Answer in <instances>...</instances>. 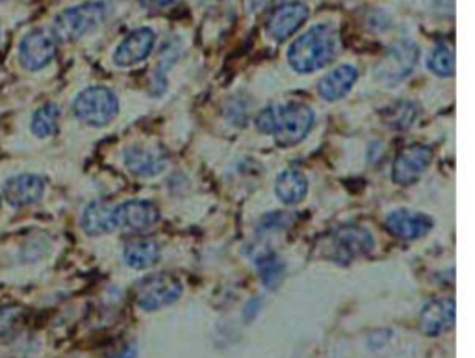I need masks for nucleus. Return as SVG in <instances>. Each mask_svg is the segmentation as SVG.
<instances>
[{
	"instance_id": "6",
	"label": "nucleus",
	"mask_w": 475,
	"mask_h": 358,
	"mask_svg": "<svg viewBox=\"0 0 475 358\" xmlns=\"http://www.w3.org/2000/svg\"><path fill=\"white\" fill-rule=\"evenodd\" d=\"M374 249V236L360 227H340L329 236L327 259L347 264Z\"/></svg>"
},
{
	"instance_id": "5",
	"label": "nucleus",
	"mask_w": 475,
	"mask_h": 358,
	"mask_svg": "<svg viewBox=\"0 0 475 358\" xmlns=\"http://www.w3.org/2000/svg\"><path fill=\"white\" fill-rule=\"evenodd\" d=\"M418 58L419 48L414 41H399L388 48L387 56L377 64L376 77L387 86H396L414 71Z\"/></svg>"
},
{
	"instance_id": "13",
	"label": "nucleus",
	"mask_w": 475,
	"mask_h": 358,
	"mask_svg": "<svg viewBox=\"0 0 475 358\" xmlns=\"http://www.w3.org/2000/svg\"><path fill=\"white\" fill-rule=\"evenodd\" d=\"M455 299L442 297L428 302L419 314V331L426 336H440L448 332L455 323Z\"/></svg>"
},
{
	"instance_id": "17",
	"label": "nucleus",
	"mask_w": 475,
	"mask_h": 358,
	"mask_svg": "<svg viewBox=\"0 0 475 358\" xmlns=\"http://www.w3.org/2000/svg\"><path fill=\"white\" fill-rule=\"evenodd\" d=\"M82 229L88 236H102L114 232L118 229L116 209H112L104 200L89 202L82 214Z\"/></svg>"
},
{
	"instance_id": "27",
	"label": "nucleus",
	"mask_w": 475,
	"mask_h": 358,
	"mask_svg": "<svg viewBox=\"0 0 475 358\" xmlns=\"http://www.w3.org/2000/svg\"><path fill=\"white\" fill-rule=\"evenodd\" d=\"M275 112L277 108L270 107V108H263L258 116H256V128L262 134H274L275 128Z\"/></svg>"
},
{
	"instance_id": "26",
	"label": "nucleus",
	"mask_w": 475,
	"mask_h": 358,
	"mask_svg": "<svg viewBox=\"0 0 475 358\" xmlns=\"http://www.w3.org/2000/svg\"><path fill=\"white\" fill-rule=\"evenodd\" d=\"M292 216L286 212H275L262 220L260 223V232H274V230H283L292 223Z\"/></svg>"
},
{
	"instance_id": "28",
	"label": "nucleus",
	"mask_w": 475,
	"mask_h": 358,
	"mask_svg": "<svg viewBox=\"0 0 475 358\" xmlns=\"http://www.w3.org/2000/svg\"><path fill=\"white\" fill-rule=\"evenodd\" d=\"M108 358H138V347L134 343H129L123 349L112 353Z\"/></svg>"
},
{
	"instance_id": "14",
	"label": "nucleus",
	"mask_w": 475,
	"mask_h": 358,
	"mask_svg": "<svg viewBox=\"0 0 475 358\" xmlns=\"http://www.w3.org/2000/svg\"><path fill=\"white\" fill-rule=\"evenodd\" d=\"M158 221H160V210H158L152 202L149 200H127L121 207L116 209V223L118 227L143 232L152 229Z\"/></svg>"
},
{
	"instance_id": "22",
	"label": "nucleus",
	"mask_w": 475,
	"mask_h": 358,
	"mask_svg": "<svg viewBox=\"0 0 475 358\" xmlns=\"http://www.w3.org/2000/svg\"><path fill=\"white\" fill-rule=\"evenodd\" d=\"M60 123V108L57 105L41 107L32 118V132L37 138H48L57 134Z\"/></svg>"
},
{
	"instance_id": "10",
	"label": "nucleus",
	"mask_w": 475,
	"mask_h": 358,
	"mask_svg": "<svg viewBox=\"0 0 475 358\" xmlns=\"http://www.w3.org/2000/svg\"><path fill=\"white\" fill-rule=\"evenodd\" d=\"M308 14L310 12L303 3H286L270 14L266 32L272 39L283 43L306 23Z\"/></svg>"
},
{
	"instance_id": "8",
	"label": "nucleus",
	"mask_w": 475,
	"mask_h": 358,
	"mask_svg": "<svg viewBox=\"0 0 475 358\" xmlns=\"http://www.w3.org/2000/svg\"><path fill=\"white\" fill-rule=\"evenodd\" d=\"M433 162V148L428 145H410L403 148L392 166V179L399 186H410L419 180Z\"/></svg>"
},
{
	"instance_id": "1",
	"label": "nucleus",
	"mask_w": 475,
	"mask_h": 358,
	"mask_svg": "<svg viewBox=\"0 0 475 358\" xmlns=\"http://www.w3.org/2000/svg\"><path fill=\"white\" fill-rule=\"evenodd\" d=\"M338 37L331 25H315L301 34L288 48V64L301 75L324 69L336 56Z\"/></svg>"
},
{
	"instance_id": "11",
	"label": "nucleus",
	"mask_w": 475,
	"mask_h": 358,
	"mask_svg": "<svg viewBox=\"0 0 475 358\" xmlns=\"http://www.w3.org/2000/svg\"><path fill=\"white\" fill-rule=\"evenodd\" d=\"M125 164L138 177H156L166 171L168 155L162 147L132 145L125 150Z\"/></svg>"
},
{
	"instance_id": "25",
	"label": "nucleus",
	"mask_w": 475,
	"mask_h": 358,
	"mask_svg": "<svg viewBox=\"0 0 475 358\" xmlns=\"http://www.w3.org/2000/svg\"><path fill=\"white\" fill-rule=\"evenodd\" d=\"M23 322V309L15 304L0 306V338L15 332L19 323Z\"/></svg>"
},
{
	"instance_id": "16",
	"label": "nucleus",
	"mask_w": 475,
	"mask_h": 358,
	"mask_svg": "<svg viewBox=\"0 0 475 358\" xmlns=\"http://www.w3.org/2000/svg\"><path fill=\"white\" fill-rule=\"evenodd\" d=\"M45 193V182L37 175H17L5 184V197L12 207L23 209L37 202Z\"/></svg>"
},
{
	"instance_id": "21",
	"label": "nucleus",
	"mask_w": 475,
	"mask_h": 358,
	"mask_svg": "<svg viewBox=\"0 0 475 358\" xmlns=\"http://www.w3.org/2000/svg\"><path fill=\"white\" fill-rule=\"evenodd\" d=\"M418 105L410 100H398L390 105L387 110H383L385 123L394 130H408L416 119H418Z\"/></svg>"
},
{
	"instance_id": "12",
	"label": "nucleus",
	"mask_w": 475,
	"mask_h": 358,
	"mask_svg": "<svg viewBox=\"0 0 475 358\" xmlns=\"http://www.w3.org/2000/svg\"><path fill=\"white\" fill-rule=\"evenodd\" d=\"M156 43V34L150 28H138L130 32L116 48L114 62L119 67H132L149 58Z\"/></svg>"
},
{
	"instance_id": "9",
	"label": "nucleus",
	"mask_w": 475,
	"mask_h": 358,
	"mask_svg": "<svg viewBox=\"0 0 475 358\" xmlns=\"http://www.w3.org/2000/svg\"><path fill=\"white\" fill-rule=\"evenodd\" d=\"M21 64L28 71H39L57 58V37L46 30L26 34L19 46Z\"/></svg>"
},
{
	"instance_id": "15",
	"label": "nucleus",
	"mask_w": 475,
	"mask_h": 358,
	"mask_svg": "<svg viewBox=\"0 0 475 358\" xmlns=\"http://www.w3.org/2000/svg\"><path fill=\"white\" fill-rule=\"evenodd\" d=\"M435 221L428 214L421 212H410V210H394L387 218V229L401 240H418L424 238L431 229Z\"/></svg>"
},
{
	"instance_id": "23",
	"label": "nucleus",
	"mask_w": 475,
	"mask_h": 358,
	"mask_svg": "<svg viewBox=\"0 0 475 358\" xmlns=\"http://www.w3.org/2000/svg\"><path fill=\"white\" fill-rule=\"evenodd\" d=\"M428 67L437 77H453L455 75V53L448 45H437L428 58Z\"/></svg>"
},
{
	"instance_id": "4",
	"label": "nucleus",
	"mask_w": 475,
	"mask_h": 358,
	"mask_svg": "<svg viewBox=\"0 0 475 358\" xmlns=\"http://www.w3.org/2000/svg\"><path fill=\"white\" fill-rule=\"evenodd\" d=\"M107 17V6L102 3H86L64 10L52 25V36L60 41L80 39L89 30L97 28Z\"/></svg>"
},
{
	"instance_id": "29",
	"label": "nucleus",
	"mask_w": 475,
	"mask_h": 358,
	"mask_svg": "<svg viewBox=\"0 0 475 358\" xmlns=\"http://www.w3.org/2000/svg\"><path fill=\"white\" fill-rule=\"evenodd\" d=\"M143 8H149V10H160V8H166L170 5H173L175 0H139Z\"/></svg>"
},
{
	"instance_id": "24",
	"label": "nucleus",
	"mask_w": 475,
	"mask_h": 358,
	"mask_svg": "<svg viewBox=\"0 0 475 358\" xmlns=\"http://www.w3.org/2000/svg\"><path fill=\"white\" fill-rule=\"evenodd\" d=\"M258 271L260 277L270 290H275L279 282L283 281L284 275V264L275 257V254H262V259L258 261Z\"/></svg>"
},
{
	"instance_id": "2",
	"label": "nucleus",
	"mask_w": 475,
	"mask_h": 358,
	"mask_svg": "<svg viewBox=\"0 0 475 358\" xmlns=\"http://www.w3.org/2000/svg\"><path fill=\"white\" fill-rule=\"evenodd\" d=\"M73 114L89 127H107L119 114V100L108 87L93 86L75 98Z\"/></svg>"
},
{
	"instance_id": "19",
	"label": "nucleus",
	"mask_w": 475,
	"mask_h": 358,
	"mask_svg": "<svg viewBox=\"0 0 475 358\" xmlns=\"http://www.w3.org/2000/svg\"><path fill=\"white\" fill-rule=\"evenodd\" d=\"M358 80V71L353 66H340L324 77L318 84V93L324 100L335 102L346 97Z\"/></svg>"
},
{
	"instance_id": "7",
	"label": "nucleus",
	"mask_w": 475,
	"mask_h": 358,
	"mask_svg": "<svg viewBox=\"0 0 475 358\" xmlns=\"http://www.w3.org/2000/svg\"><path fill=\"white\" fill-rule=\"evenodd\" d=\"M315 116L306 105H288L275 112V141L283 147H292L303 141L312 130Z\"/></svg>"
},
{
	"instance_id": "30",
	"label": "nucleus",
	"mask_w": 475,
	"mask_h": 358,
	"mask_svg": "<svg viewBox=\"0 0 475 358\" xmlns=\"http://www.w3.org/2000/svg\"><path fill=\"white\" fill-rule=\"evenodd\" d=\"M0 204H3V200H0Z\"/></svg>"
},
{
	"instance_id": "18",
	"label": "nucleus",
	"mask_w": 475,
	"mask_h": 358,
	"mask_svg": "<svg viewBox=\"0 0 475 358\" xmlns=\"http://www.w3.org/2000/svg\"><path fill=\"white\" fill-rule=\"evenodd\" d=\"M123 257L132 270H150L160 262V243L149 238L130 240L125 245Z\"/></svg>"
},
{
	"instance_id": "3",
	"label": "nucleus",
	"mask_w": 475,
	"mask_h": 358,
	"mask_svg": "<svg viewBox=\"0 0 475 358\" xmlns=\"http://www.w3.org/2000/svg\"><path fill=\"white\" fill-rule=\"evenodd\" d=\"M182 295V282L173 273H152L134 286V301L145 312H156L177 302Z\"/></svg>"
},
{
	"instance_id": "20",
	"label": "nucleus",
	"mask_w": 475,
	"mask_h": 358,
	"mask_svg": "<svg viewBox=\"0 0 475 358\" xmlns=\"http://www.w3.org/2000/svg\"><path fill=\"white\" fill-rule=\"evenodd\" d=\"M275 193L284 204H299L308 193V180L299 169H286L277 177Z\"/></svg>"
}]
</instances>
